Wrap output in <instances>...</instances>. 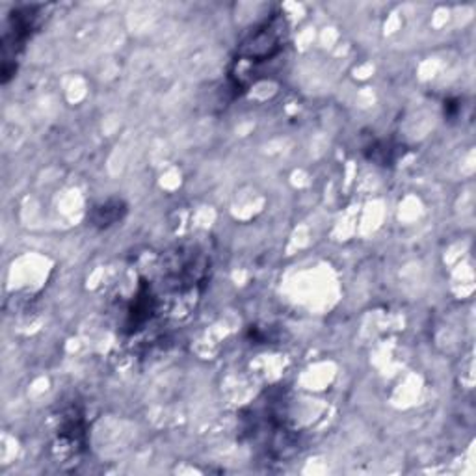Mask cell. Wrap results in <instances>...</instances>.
I'll return each mask as SVG.
<instances>
[{"label":"cell","mask_w":476,"mask_h":476,"mask_svg":"<svg viewBox=\"0 0 476 476\" xmlns=\"http://www.w3.org/2000/svg\"><path fill=\"white\" fill-rule=\"evenodd\" d=\"M367 153H368L367 157L372 162H376L380 166H391L398 160L400 155H404V148L393 146L391 142H386V140H378L367 148Z\"/></svg>","instance_id":"277c9868"},{"label":"cell","mask_w":476,"mask_h":476,"mask_svg":"<svg viewBox=\"0 0 476 476\" xmlns=\"http://www.w3.org/2000/svg\"><path fill=\"white\" fill-rule=\"evenodd\" d=\"M287 26L281 15H271L259 24L250 36L238 45V58L241 62H270L278 58L285 49Z\"/></svg>","instance_id":"6da1fadb"},{"label":"cell","mask_w":476,"mask_h":476,"mask_svg":"<svg viewBox=\"0 0 476 476\" xmlns=\"http://www.w3.org/2000/svg\"><path fill=\"white\" fill-rule=\"evenodd\" d=\"M125 214H127V205L121 199H109L105 203H100V205L93 207L90 224L99 229H109L110 225L121 222Z\"/></svg>","instance_id":"3957f363"},{"label":"cell","mask_w":476,"mask_h":476,"mask_svg":"<svg viewBox=\"0 0 476 476\" xmlns=\"http://www.w3.org/2000/svg\"><path fill=\"white\" fill-rule=\"evenodd\" d=\"M40 17L42 14L38 6H24L10 15V28L5 36V67L17 58L32 32L40 26Z\"/></svg>","instance_id":"7a4b0ae2"}]
</instances>
